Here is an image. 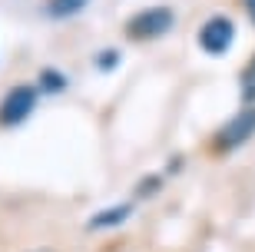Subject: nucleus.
Returning a JSON list of instances; mask_svg holds the SVG:
<instances>
[{
	"instance_id": "1",
	"label": "nucleus",
	"mask_w": 255,
	"mask_h": 252,
	"mask_svg": "<svg viewBox=\"0 0 255 252\" xmlns=\"http://www.w3.org/2000/svg\"><path fill=\"white\" fill-rule=\"evenodd\" d=\"M172 23H176V13L169 7H146L126 20V33L132 40H156L162 33H169Z\"/></svg>"
},
{
	"instance_id": "2",
	"label": "nucleus",
	"mask_w": 255,
	"mask_h": 252,
	"mask_svg": "<svg viewBox=\"0 0 255 252\" xmlns=\"http://www.w3.org/2000/svg\"><path fill=\"white\" fill-rule=\"evenodd\" d=\"M236 43V23L229 17H209L199 27V47L206 50L209 56H222L232 50Z\"/></svg>"
},
{
	"instance_id": "3",
	"label": "nucleus",
	"mask_w": 255,
	"mask_h": 252,
	"mask_svg": "<svg viewBox=\"0 0 255 252\" xmlns=\"http://www.w3.org/2000/svg\"><path fill=\"white\" fill-rule=\"evenodd\" d=\"M37 106V90L33 86H13L3 103H0V126H17L33 113Z\"/></svg>"
},
{
	"instance_id": "4",
	"label": "nucleus",
	"mask_w": 255,
	"mask_h": 252,
	"mask_svg": "<svg viewBox=\"0 0 255 252\" xmlns=\"http://www.w3.org/2000/svg\"><path fill=\"white\" fill-rule=\"evenodd\" d=\"M255 133V106H246L242 113H236L232 120L219 130V146L222 150H236Z\"/></svg>"
},
{
	"instance_id": "5",
	"label": "nucleus",
	"mask_w": 255,
	"mask_h": 252,
	"mask_svg": "<svg viewBox=\"0 0 255 252\" xmlns=\"http://www.w3.org/2000/svg\"><path fill=\"white\" fill-rule=\"evenodd\" d=\"M129 216V206H113V209H103L100 216L90 219V229H106V226H116Z\"/></svg>"
},
{
	"instance_id": "6",
	"label": "nucleus",
	"mask_w": 255,
	"mask_h": 252,
	"mask_svg": "<svg viewBox=\"0 0 255 252\" xmlns=\"http://www.w3.org/2000/svg\"><path fill=\"white\" fill-rule=\"evenodd\" d=\"M90 0H50V17H76L80 10H86Z\"/></svg>"
},
{
	"instance_id": "7",
	"label": "nucleus",
	"mask_w": 255,
	"mask_h": 252,
	"mask_svg": "<svg viewBox=\"0 0 255 252\" xmlns=\"http://www.w3.org/2000/svg\"><path fill=\"white\" fill-rule=\"evenodd\" d=\"M242 93H246V100H255V56H252V63L246 66V76H242Z\"/></svg>"
},
{
	"instance_id": "8",
	"label": "nucleus",
	"mask_w": 255,
	"mask_h": 252,
	"mask_svg": "<svg viewBox=\"0 0 255 252\" xmlns=\"http://www.w3.org/2000/svg\"><path fill=\"white\" fill-rule=\"evenodd\" d=\"M246 3V10H249V17H252V23H255V0H242Z\"/></svg>"
}]
</instances>
